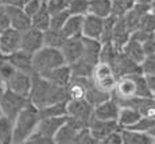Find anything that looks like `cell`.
Returning a JSON list of instances; mask_svg holds the SVG:
<instances>
[{"mask_svg":"<svg viewBox=\"0 0 155 144\" xmlns=\"http://www.w3.org/2000/svg\"><path fill=\"white\" fill-rule=\"evenodd\" d=\"M28 100L37 108L42 109L47 105L69 100V97H68L66 88L58 86L55 83H53L51 81L45 78V77L34 74V77H32V88L31 92H30Z\"/></svg>","mask_w":155,"mask_h":144,"instance_id":"cell-1","label":"cell"},{"mask_svg":"<svg viewBox=\"0 0 155 144\" xmlns=\"http://www.w3.org/2000/svg\"><path fill=\"white\" fill-rule=\"evenodd\" d=\"M136 97H154L148 89L144 74H131L117 78V83L112 90V98H115L116 103L121 105L126 101Z\"/></svg>","mask_w":155,"mask_h":144,"instance_id":"cell-2","label":"cell"},{"mask_svg":"<svg viewBox=\"0 0 155 144\" xmlns=\"http://www.w3.org/2000/svg\"><path fill=\"white\" fill-rule=\"evenodd\" d=\"M39 121V108H37L32 103H28L14 120V144L27 142L28 137L37 131Z\"/></svg>","mask_w":155,"mask_h":144,"instance_id":"cell-3","label":"cell"},{"mask_svg":"<svg viewBox=\"0 0 155 144\" xmlns=\"http://www.w3.org/2000/svg\"><path fill=\"white\" fill-rule=\"evenodd\" d=\"M32 64H34V73L38 76H45L54 67L66 64V62H65L61 49L43 46L41 50L34 53Z\"/></svg>","mask_w":155,"mask_h":144,"instance_id":"cell-4","label":"cell"},{"mask_svg":"<svg viewBox=\"0 0 155 144\" xmlns=\"http://www.w3.org/2000/svg\"><path fill=\"white\" fill-rule=\"evenodd\" d=\"M94 115V106L85 98L68 100V123H70L77 129L89 127L92 117Z\"/></svg>","mask_w":155,"mask_h":144,"instance_id":"cell-5","label":"cell"},{"mask_svg":"<svg viewBox=\"0 0 155 144\" xmlns=\"http://www.w3.org/2000/svg\"><path fill=\"white\" fill-rule=\"evenodd\" d=\"M28 103V97H25V96L18 94V93L7 89L0 100V109H2L3 115L14 121Z\"/></svg>","mask_w":155,"mask_h":144,"instance_id":"cell-6","label":"cell"},{"mask_svg":"<svg viewBox=\"0 0 155 144\" xmlns=\"http://www.w3.org/2000/svg\"><path fill=\"white\" fill-rule=\"evenodd\" d=\"M92 80L94 81L96 85H99L100 88L105 89V90L111 92L115 89L116 83H117V77L115 76L112 66L108 64L100 62L94 66L93 74H92Z\"/></svg>","mask_w":155,"mask_h":144,"instance_id":"cell-7","label":"cell"},{"mask_svg":"<svg viewBox=\"0 0 155 144\" xmlns=\"http://www.w3.org/2000/svg\"><path fill=\"white\" fill-rule=\"evenodd\" d=\"M111 66H112L113 71H115V76L117 77V78L131 76V74L142 73L140 64H138V62L134 61L132 58H130L123 50H120V53L117 54V57H116V59L113 61V64Z\"/></svg>","mask_w":155,"mask_h":144,"instance_id":"cell-8","label":"cell"},{"mask_svg":"<svg viewBox=\"0 0 155 144\" xmlns=\"http://www.w3.org/2000/svg\"><path fill=\"white\" fill-rule=\"evenodd\" d=\"M20 42H22V31L16 28L4 30L0 32V53L4 55H10L20 49Z\"/></svg>","mask_w":155,"mask_h":144,"instance_id":"cell-9","label":"cell"},{"mask_svg":"<svg viewBox=\"0 0 155 144\" xmlns=\"http://www.w3.org/2000/svg\"><path fill=\"white\" fill-rule=\"evenodd\" d=\"M89 128H91L93 136L97 139L99 143H103L108 135H111L112 132L120 129V124L117 120H103L97 117H92L91 123H89Z\"/></svg>","mask_w":155,"mask_h":144,"instance_id":"cell-10","label":"cell"},{"mask_svg":"<svg viewBox=\"0 0 155 144\" xmlns=\"http://www.w3.org/2000/svg\"><path fill=\"white\" fill-rule=\"evenodd\" d=\"M45 46L43 41V31L35 28V27H30V28L22 31V42H20V49L28 53H37Z\"/></svg>","mask_w":155,"mask_h":144,"instance_id":"cell-11","label":"cell"},{"mask_svg":"<svg viewBox=\"0 0 155 144\" xmlns=\"http://www.w3.org/2000/svg\"><path fill=\"white\" fill-rule=\"evenodd\" d=\"M62 55L68 65H71L82 58L84 54V41L82 37H70L65 41L64 46L61 47Z\"/></svg>","mask_w":155,"mask_h":144,"instance_id":"cell-12","label":"cell"},{"mask_svg":"<svg viewBox=\"0 0 155 144\" xmlns=\"http://www.w3.org/2000/svg\"><path fill=\"white\" fill-rule=\"evenodd\" d=\"M32 77L28 73H23V71H16L10 80L7 81V89L12 90L18 94H22L25 97H28L30 92L32 88Z\"/></svg>","mask_w":155,"mask_h":144,"instance_id":"cell-13","label":"cell"},{"mask_svg":"<svg viewBox=\"0 0 155 144\" xmlns=\"http://www.w3.org/2000/svg\"><path fill=\"white\" fill-rule=\"evenodd\" d=\"M11 20V27L19 31H25L31 27V16L20 5H4Z\"/></svg>","mask_w":155,"mask_h":144,"instance_id":"cell-14","label":"cell"},{"mask_svg":"<svg viewBox=\"0 0 155 144\" xmlns=\"http://www.w3.org/2000/svg\"><path fill=\"white\" fill-rule=\"evenodd\" d=\"M103 32H104V18H100L93 14H86L84 19L82 37L101 41Z\"/></svg>","mask_w":155,"mask_h":144,"instance_id":"cell-15","label":"cell"},{"mask_svg":"<svg viewBox=\"0 0 155 144\" xmlns=\"http://www.w3.org/2000/svg\"><path fill=\"white\" fill-rule=\"evenodd\" d=\"M32 53L25 51V50L19 49L10 55H7L8 61L11 62L18 71H23V73H28L34 76V64H32Z\"/></svg>","mask_w":155,"mask_h":144,"instance_id":"cell-16","label":"cell"},{"mask_svg":"<svg viewBox=\"0 0 155 144\" xmlns=\"http://www.w3.org/2000/svg\"><path fill=\"white\" fill-rule=\"evenodd\" d=\"M112 98V93L105 90V89L100 88L99 85L94 83L93 80H91L86 85V92H85V100L94 108L99 106L100 104L105 103L107 100Z\"/></svg>","mask_w":155,"mask_h":144,"instance_id":"cell-17","label":"cell"},{"mask_svg":"<svg viewBox=\"0 0 155 144\" xmlns=\"http://www.w3.org/2000/svg\"><path fill=\"white\" fill-rule=\"evenodd\" d=\"M42 77L47 78L49 81H51V82L55 83V85L66 88V86L70 83L71 78H73V74H71L70 65L64 64L61 66H57V67H54L53 70H50L49 73H46Z\"/></svg>","mask_w":155,"mask_h":144,"instance_id":"cell-18","label":"cell"},{"mask_svg":"<svg viewBox=\"0 0 155 144\" xmlns=\"http://www.w3.org/2000/svg\"><path fill=\"white\" fill-rule=\"evenodd\" d=\"M82 41H84L82 59L93 66L100 64V54H101V47H103L101 41L92 39V38H86V37H82Z\"/></svg>","mask_w":155,"mask_h":144,"instance_id":"cell-19","label":"cell"},{"mask_svg":"<svg viewBox=\"0 0 155 144\" xmlns=\"http://www.w3.org/2000/svg\"><path fill=\"white\" fill-rule=\"evenodd\" d=\"M131 34L132 32L128 28L124 16H119L117 22L115 25V28H113V32H112V42L116 44V47L123 50L126 43L131 39Z\"/></svg>","mask_w":155,"mask_h":144,"instance_id":"cell-20","label":"cell"},{"mask_svg":"<svg viewBox=\"0 0 155 144\" xmlns=\"http://www.w3.org/2000/svg\"><path fill=\"white\" fill-rule=\"evenodd\" d=\"M119 112H120V105L116 103L115 98H109L105 103L100 104L94 108V117L103 120H117Z\"/></svg>","mask_w":155,"mask_h":144,"instance_id":"cell-21","label":"cell"},{"mask_svg":"<svg viewBox=\"0 0 155 144\" xmlns=\"http://www.w3.org/2000/svg\"><path fill=\"white\" fill-rule=\"evenodd\" d=\"M124 144H155V139L147 132L134 128H123Z\"/></svg>","mask_w":155,"mask_h":144,"instance_id":"cell-22","label":"cell"},{"mask_svg":"<svg viewBox=\"0 0 155 144\" xmlns=\"http://www.w3.org/2000/svg\"><path fill=\"white\" fill-rule=\"evenodd\" d=\"M66 120L68 116H64V117H41L39 125H38L37 129L54 139L55 133L66 123Z\"/></svg>","mask_w":155,"mask_h":144,"instance_id":"cell-23","label":"cell"},{"mask_svg":"<svg viewBox=\"0 0 155 144\" xmlns=\"http://www.w3.org/2000/svg\"><path fill=\"white\" fill-rule=\"evenodd\" d=\"M143 117L142 113L134 106H120L117 121L121 128H130Z\"/></svg>","mask_w":155,"mask_h":144,"instance_id":"cell-24","label":"cell"},{"mask_svg":"<svg viewBox=\"0 0 155 144\" xmlns=\"http://www.w3.org/2000/svg\"><path fill=\"white\" fill-rule=\"evenodd\" d=\"M84 15H70L64 26V32L68 38L70 37H82V30H84Z\"/></svg>","mask_w":155,"mask_h":144,"instance_id":"cell-25","label":"cell"},{"mask_svg":"<svg viewBox=\"0 0 155 144\" xmlns=\"http://www.w3.org/2000/svg\"><path fill=\"white\" fill-rule=\"evenodd\" d=\"M80 129H77L76 127L70 124V123H65L61 128L58 129V132L54 136V143L57 144H74L76 143V137Z\"/></svg>","mask_w":155,"mask_h":144,"instance_id":"cell-26","label":"cell"},{"mask_svg":"<svg viewBox=\"0 0 155 144\" xmlns=\"http://www.w3.org/2000/svg\"><path fill=\"white\" fill-rule=\"evenodd\" d=\"M66 39H68V37L62 28L61 30L59 28H49V30H46V31H43L45 46L54 47V49H61Z\"/></svg>","mask_w":155,"mask_h":144,"instance_id":"cell-27","label":"cell"},{"mask_svg":"<svg viewBox=\"0 0 155 144\" xmlns=\"http://www.w3.org/2000/svg\"><path fill=\"white\" fill-rule=\"evenodd\" d=\"M123 51L126 53L130 58H132L134 61L138 62V64H142V61L146 57L143 43L139 41H136V39H134V38H131V39L126 43V46L123 47Z\"/></svg>","mask_w":155,"mask_h":144,"instance_id":"cell-28","label":"cell"},{"mask_svg":"<svg viewBox=\"0 0 155 144\" xmlns=\"http://www.w3.org/2000/svg\"><path fill=\"white\" fill-rule=\"evenodd\" d=\"M41 117H64L68 116V100L54 103L39 109Z\"/></svg>","mask_w":155,"mask_h":144,"instance_id":"cell-29","label":"cell"},{"mask_svg":"<svg viewBox=\"0 0 155 144\" xmlns=\"http://www.w3.org/2000/svg\"><path fill=\"white\" fill-rule=\"evenodd\" d=\"M89 14L107 18L112 14V0H91L89 2Z\"/></svg>","mask_w":155,"mask_h":144,"instance_id":"cell-30","label":"cell"},{"mask_svg":"<svg viewBox=\"0 0 155 144\" xmlns=\"http://www.w3.org/2000/svg\"><path fill=\"white\" fill-rule=\"evenodd\" d=\"M50 20H51V15L47 11L46 4H43V7L31 16V26L41 31H46L50 28Z\"/></svg>","mask_w":155,"mask_h":144,"instance_id":"cell-31","label":"cell"},{"mask_svg":"<svg viewBox=\"0 0 155 144\" xmlns=\"http://www.w3.org/2000/svg\"><path fill=\"white\" fill-rule=\"evenodd\" d=\"M14 143V121L3 115L0 117V144Z\"/></svg>","mask_w":155,"mask_h":144,"instance_id":"cell-32","label":"cell"},{"mask_svg":"<svg viewBox=\"0 0 155 144\" xmlns=\"http://www.w3.org/2000/svg\"><path fill=\"white\" fill-rule=\"evenodd\" d=\"M71 67V74H73L74 78H88V77H92L94 70V66L88 64L84 59H78L77 62L70 65Z\"/></svg>","mask_w":155,"mask_h":144,"instance_id":"cell-33","label":"cell"},{"mask_svg":"<svg viewBox=\"0 0 155 144\" xmlns=\"http://www.w3.org/2000/svg\"><path fill=\"white\" fill-rule=\"evenodd\" d=\"M119 53H120V49H117L113 42H105V43H103V47H101L100 62L112 65Z\"/></svg>","mask_w":155,"mask_h":144,"instance_id":"cell-34","label":"cell"},{"mask_svg":"<svg viewBox=\"0 0 155 144\" xmlns=\"http://www.w3.org/2000/svg\"><path fill=\"white\" fill-rule=\"evenodd\" d=\"M138 0H112V14L116 16H124Z\"/></svg>","mask_w":155,"mask_h":144,"instance_id":"cell-35","label":"cell"},{"mask_svg":"<svg viewBox=\"0 0 155 144\" xmlns=\"http://www.w3.org/2000/svg\"><path fill=\"white\" fill-rule=\"evenodd\" d=\"M89 2L91 0H69L68 10L71 15H85L89 14Z\"/></svg>","mask_w":155,"mask_h":144,"instance_id":"cell-36","label":"cell"},{"mask_svg":"<svg viewBox=\"0 0 155 144\" xmlns=\"http://www.w3.org/2000/svg\"><path fill=\"white\" fill-rule=\"evenodd\" d=\"M97 143L99 142H97V139L93 136L91 128L85 127L78 131L77 137H76V143L74 144H97Z\"/></svg>","mask_w":155,"mask_h":144,"instance_id":"cell-37","label":"cell"},{"mask_svg":"<svg viewBox=\"0 0 155 144\" xmlns=\"http://www.w3.org/2000/svg\"><path fill=\"white\" fill-rule=\"evenodd\" d=\"M70 11L69 10H64L61 12H57L54 15H51V20H50V28H64L66 20L70 16Z\"/></svg>","mask_w":155,"mask_h":144,"instance_id":"cell-38","label":"cell"},{"mask_svg":"<svg viewBox=\"0 0 155 144\" xmlns=\"http://www.w3.org/2000/svg\"><path fill=\"white\" fill-rule=\"evenodd\" d=\"M45 4H46V8L50 15H54L64 10H68L69 0H47V2H45Z\"/></svg>","mask_w":155,"mask_h":144,"instance_id":"cell-39","label":"cell"},{"mask_svg":"<svg viewBox=\"0 0 155 144\" xmlns=\"http://www.w3.org/2000/svg\"><path fill=\"white\" fill-rule=\"evenodd\" d=\"M142 73L144 76H153L155 74V54H147L140 64Z\"/></svg>","mask_w":155,"mask_h":144,"instance_id":"cell-40","label":"cell"},{"mask_svg":"<svg viewBox=\"0 0 155 144\" xmlns=\"http://www.w3.org/2000/svg\"><path fill=\"white\" fill-rule=\"evenodd\" d=\"M16 69H15V66L11 64L10 61H8V58L5 59L4 62H3V65L0 66V78L4 81L5 83H7V81L11 78V77L14 76L15 73H16Z\"/></svg>","mask_w":155,"mask_h":144,"instance_id":"cell-41","label":"cell"},{"mask_svg":"<svg viewBox=\"0 0 155 144\" xmlns=\"http://www.w3.org/2000/svg\"><path fill=\"white\" fill-rule=\"evenodd\" d=\"M26 143H28V144L30 143H31V144H51V143H54V139L37 129L34 133L31 135V136L28 137Z\"/></svg>","mask_w":155,"mask_h":144,"instance_id":"cell-42","label":"cell"},{"mask_svg":"<svg viewBox=\"0 0 155 144\" xmlns=\"http://www.w3.org/2000/svg\"><path fill=\"white\" fill-rule=\"evenodd\" d=\"M43 4H45L43 0H30V2H26L23 4V8H25V11L30 16H32L43 7Z\"/></svg>","mask_w":155,"mask_h":144,"instance_id":"cell-43","label":"cell"},{"mask_svg":"<svg viewBox=\"0 0 155 144\" xmlns=\"http://www.w3.org/2000/svg\"><path fill=\"white\" fill-rule=\"evenodd\" d=\"M103 144H124V140H123V128H120V129L112 132L111 135H108V136L104 139Z\"/></svg>","mask_w":155,"mask_h":144,"instance_id":"cell-44","label":"cell"},{"mask_svg":"<svg viewBox=\"0 0 155 144\" xmlns=\"http://www.w3.org/2000/svg\"><path fill=\"white\" fill-rule=\"evenodd\" d=\"M11 27V20L4 5H0V32Z\"/></svg>","mask_w":155,"mask_h":144,"instance_id":"cell-45","label":"cell"},{"mask_svg":"<svg viewBox=\"0 0 155 144\" xmlns=\"http://www.w3.org/2000/svg\"><path fill=\"white\" fill-rule=\"evenodd\" d=\"M143 47H144L146 55H147V54H155V39L151 38V39L146 41L144 43H143Z\"/></svg>","mask_w":155,"mask_h":144,"instance_id":"cell-46","label":"cell"},{"mask_svg":"<svg viewBox=\"0 0 155 144\" xmlns=\"http://www.w3.org/2000/svg\"><path fill=\"white\" fill-rule=\"evenodd\" d=\"M146 80H147L148 89H150V92L153 93V96L155 97V74H153V76H146Z\"/></svg>","mask_w":155,"mask_h":144,"instance_id":"cell-47","label":"cell"},{"mask_svg":"<svg viewBox=\"0 0 155 144\" xmlns=\"http://www.w3.org/2000/svg\"><path fill=\"white\" fill-rule=\"evenodd\" d=\"M2 5H20V7H23V0H2Z\"/></svg>","mask_w":155,"mask_h":144,"instance_id":"cell-48","label":"cell"},{"mask_svg":"<svg viewBox=\"0 0 155 144\" xmlns=\"http://www.w3.org/2000/svg\"><path fill=\"white\" fill-rule=\"evenodd\" d=\"M5 90H7V85H5V82L0 78V100H2V97L4 96Z\"/></svg>","mask_w":155,"mask_h":144,"instance_id":"cell-49","label":"cell"},{"mask_svg":"<svg viewBox=\"0 0 155 144\" xmlns=\"http://www.w3.org/2000/svg\"><path fill=\"white\" fill-rule=\"evenodd\" d=\"M2 116H3V112H2V109H0V117H2Z\"/></svg>","mask_w":155,"mask_h":144,"instance_id":"cell-50","label":"cell"},{"mask_svg":"<svg viewBox=\"0 0 155 144\" xmlns=\"http://www.w3.org/2000/svg\"><path fill=\"white\" fill-rule=\"evenodd\" d=\"M26 2H30V0H23V4H25V3H26Z\"/></svg>","mask_w":155,"mask_h":144,"instance_id":"cell-51","label":"cell"},{"mask_svg":"<svg viewBox=\"0 0 155 144\" xmlns=\"http://www.w3.org/2000/svg\"><path fill=\"white\" fill-rule=\"evenodd\" d=\"M154 39H155V31H154Z\"/></svg>","mask_w":155,"mask_h":144,"instance_id":"cell-52","label":"cell"},{"mask_svg":"<svg viewBox=\"0 0 155 144\" xmlns=\"http://www.w3.org/2000/svg\"><path fill=\"white\" fill-rule=\"evenodd\" d=\"M0 5H2V0H0Z\"/></svg>","mask_w":155,"mask_h":144,"instance_id":"cell-53","label":"cell"},{"mask_svg":"<svg viewBox=\"0 0 155 144\" xmlns=\"http://www.w3.org/2000/svg\"><path fill=\"white\" fill-rule=\"evenodd\" d=\"M43 2H47V0H43Z\"/></svg>","mask_w":155,"mask_h":144,"instance_id":"cell-54","label":"cell"}]
</instances>
